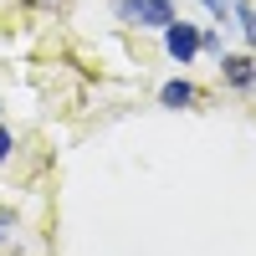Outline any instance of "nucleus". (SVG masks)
<instances>
[{
	"mask_svg": "<svg viewBox=\"0 0 256 256\" xmlns=\"http://www.w3.org/2000/svg\"><path fill=\"white\" fill-rule=\"evenodd\" d=\"M10 226H16V210L6 205V210H0V230H10Z\"/></svg>",
	"mask_w": 256,
	"mask_h": 256,
	"instance_id": "nucleus-9",
	"label": "nucleus"
},
{
	"mask_svg": "<svg viewBox=\"0 0 256 256\" xmlns=\"http://www.w3.org/2000/svg\"><path fill=\"white\" fill-rule=\"evenodd\" d=\"M113 16L123 20V26H138V31H164L174 26V0H118Z\"/></svg>",
	"mask_w": 256,
	"mask_h": 256,
	"instance_id": "nucleus-1",
	"label": "nucleus"
},
{
	"mask_svg": "<svg viewBox=\"0 0 256 256\" xmlns=\"http://www.w3.org/2000/svg\"><path fill=\"white\" fill-rule=\"evenodd\" d=\"M236 20H241V31H246V46H256V6H236Z\"/></svg>",
	"mask_w": 256,
	"mask_h": 256,
	"instance_id": "nucleus-5",
	"label": "nucleus"
},
{
	"mask_svg": "<svg viewBox=\"0 0 256 256\" xmlns=\"http://www.w3.org/2000/svg\"><path fill=\"white\" fill-rule=\"evenodd\" d=\"M200 6H205L210 16H216L220 26H226V20H236V0H200Z\"/></svg>",
	"mask_w": 256,
	"mask_h": 256,
	"instance_id": "nucleus-6",
	"label": "nucleus"
},
{
	"mask_svg": "<svg viewBox=\"0 0 256 256\" xmlns=\"http://www.w3.org/2000/svg\"><path fill=\"white\" fill-rule=\"evenodd\" d=\"M10 148H16V134H10V128H6V123H0V164H6V159H10Z\"/></svg>",
	"mask_w": 256,
	"mask_h": 256,
	"instance_id": "nucleus-7",
	"label": "nucleus"
},
{
	"mask_svg": "<svg viewBox=\"0 0 256 256\" xmlns=\"http://www.w3.org/2000/svg\"><path fill=\"white\" fill-rule=\"evenodd\" d=\"M41 6H67V0H41Z\"/></svg>",
	"mask_w": 256,
	"mask_h": 256,
	"instance_id": "nucleus-10",
	"label": "nucleus"
},
{
	"mask_svg": "<svg viewBox=\"0 0 256 256\" xmlns=\"http://www.w3.org/2000/svg\"><path fill=\"white\" fill-rule=\"evenodd\" d=\"M0 236H6V230H0Z\"/></svg>",
	"mask_w": 256,
	"mask_h": 256,
	"instance_id": "nucleus-11",
	"label": "nucleus"
},
{
	"mask_svg": "<svg viewBox=\"0 0 256 256\" xmlns=\"http://www.w3.org/2000/svg\"><path fill=\"white\" fill-rule=\"evenodd\" d=\"M220 77H226L236 92H251V88H256V62H251V56H220Z\"/></svg>",
	"mask_w": 256,
	"mask_h": 256,
	"instance_id": "nucleus-3",
	"label": "nucleus"
},
{
	"mask_svg": "<svg viewBox=\"0 0 256 256\" xmlns=\"http://www.w3.org/2000/svg\"><path fill=\"white\" fill-rule=\"evenodd\" d=\"M195 98H200L195 82H184V77H174V82H164V88H159V102H164V108H190Z\"/></svg>",
	"mask_w": 256,
	"mask_h": 256,
	"instance_id": "nucleus-4",
	"label": "nucleus"
},
{
	"mask_svg": "<svg viewBox=\"0 0 256 256\" xmlns=\"http://www.w3.org/2000/svg\"><path fill=\"white\" fill-rule=\"evenodd\" d=\"M200 52H216V56H226V52H220V36H216V31H200Z\"/></svg>",
	"mask_w": 256,
	"mask_h": 256,
	"instance_id": "nucleus-8",
	"label": "nucleus"
},
{
	"mask_svg": "<svg viewBox=\"0 0 256 256\" xmlns=\"http://www.w3.org/2000/svg\"><path fill=\"white\" fill-rule=\"evenodd\" d=\"M164 52L180 62V67H190V62L200 56V26H190V20H174V26H164Z\"/></svg>",
	"mask_w": 256,
	"mask_h": 256,
	"instance_id": "nucleus-2",
	"label": "nucleus"
}]
</instances>
